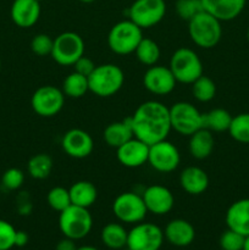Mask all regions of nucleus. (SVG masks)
Returning <instances> with one entry per match:
<instances>
[{"mask_svg": "<svg viewBox=\"0 0 249 250\" xmlns=\"http://www.w3.org/2000/svg\"><path fill=\"white\" fill-rule=\"evenodd\" d=\"M142 198L148 212L154 215H166L175 205V197L167 187L161 185L149 186L144 189Z\"/></svg>", "mask_w": 249, "mask_h": 250, "instance_id": "nucleus-16", "label": "nucleus"}, {"mask_svg": "<svg viewBox=\"0 0 249 250\" xmlns=\"http://www.w3.org/2000/svg\"><path fill=\"white\" fill-rule=\"evenodd\" d=\"M247 39H248L249 42V27H248V31H247Z\"/></svg>", "mask_w": 249, "mask_h": 250, "instance_id": "nucleus-45", "label": "nucleus"}, {"mask_svg": "<svg viewBox=\"0 0 249 250\" xmlns=\"http://www.w3.org/2000/svg\"><path fill=\"white\" fill-rule=\"evenodd\" d=\"M93 227V217L87 208L71 204L60 212L59 229L63 237L78 241L89 234Z\"/></svg>", "mask_w": 249, "mask_h": 250, "instance_id": "nucleus-5", "label": "nucleus"}, {"mask_svg": "<svg viewBox=\"0 0 249 250\" xmlns=\"http://www.w3.org/2000/svg\"><path fill=\"white\" fill-rule=\"evenodd\" d=\"M175 76L170 67L161 65H153L145 71L143 76V84L149 93L154 95H167L176 87Z\"/></svg>", "mask_w": 249, "mask_h": 250, "instance_id": "nucleus-14", "label": "nucleus"}, {"mask_svg": "<svg viewBox=\"0 0 249 250\" xmlns=\"http://www.w3.org/2000/svg\"><path fill=\"white\" fill-rule=\"evenodd\" d=\"M61 90L67 98H72V99L82 98L83 95H85V93L89 92L88 77L73 71L63 80Z\"/></svg>", "mask_w": 249, "mask_h": 250, "instance_id": "nucleus-28", "label": "nucleus"}, {"mask_svg": "<svg viewBox=\"0 0 249 250\" xmlns=\"http://www.w3.org/2000/svg\"><path fill=\"white\" fill-rule=\"evenodd\" d=\"M232 117L226 109L215 107L203 114V128L209 129L210 132H226L228 131Z\"/></svg>", "mask_w": 249, "mask_h": 250, "instance_id": "nucleus-27", "label": "nucleus"}, {"mask_svg": "<svg viewBox=\"0 0 249 250\" xmlns=\"http://www.w3.org/2000/svg\"><path fill=\"white\" fill-rule=\"evenodd\" d=\"M53 170V159L45 153L36 154L29 159L27 164L28 175L34 180H45L50 176Z\"/></svg>", "mask_w": 249, "mask_h": 250, "instance_id": "nucleus-29", "label": "nucleus"}, {"mask_svg": "<svg viewBox=\"0 0 249 250\" xmlns=\"http://www.w3.org/2000/svg\"><path fill=\"white\" fill-rule=\"evenodd\" d=\"M85 45L82 37L76 32H63L54 39L50 56L61 66H73V63L84 55Z\"/></svg>", "mask_w": 249, "mask_h": 250, "instance_id": "nucleus-7", "label": "nucleus"}, {"mask_svg": "<svg viewBox=\"0 0 249 250\" xmlns=\"http://www.w3.org/2000/svg\"><path fill=\"white\" fill-rule=\"evenodd\" d=\"M246 237L227 229L220 237V247L222 250H243Z\"/></svg>", "mask_w": 249, "mask_h": 250, "instance_id": "nucleus-35", "label": "nucleus"}, {"mask_svg": "<svg viewBox=\"0 0 249 250\" xmlns=\"http://www.w3.org/2000/svg\"><path fill=\"white\" fill-rule=\"evenodd\" d=\"M203 7L221 22L237 19L244 10L247 0H202Z\"/></svg>", "mask_w": 249, "mask_h": 250, "instance_id": "nucleus-19", "label": "nucleus"}, {"mask_svg": "<svg viewBox=\"0 0 249 250\" xmlns=\"http://www.w3.org/2000/svg\"><path fill=\"white\" fill-rule=\"evenodd\" d=\"M75 242L76 241H73V239L65 237L61 241H59V243L56 244L55 250H76L77 246H76Z\"/></svg>", "mask_w": 249, "mask_h": 250, "instance_id": "nucleus-40", "label": "nucleus"}, {"mask_svg": "<svg viewBox=\"0 0 249 250\" xmlns=\"http://www.w3.org/2000/svg\"><path fill=\"white\" fill-rule=\"evenodd\" d=\"M127 15L142 29L151 28L165 17L166 2L165 0H134Z\"/></svg>", "mask_w": 249, "mask_h": 250, "instance_id": "nucleus-9", "label": "nucleus"}, {"mask_svg": "<svg viewBox=\"0 0 249 250\" xmlns=\"http://www.w3.org/2000/svg\"><path fill=\"white\" fill-rule=\"evenodd\" d=\"M134 137L133 128H132L131 117L122 120V121L111 122L105 127L103 132V138L104 142L110 146V148L117 149L132 139Z\"/></svg>", "mask_w": 249, "mask_h": 250, "instance_id": "nucleus-23", "label": "nucleus"}, {"mask_svg": "<svg viewBox=\"0 0 249 250\" xmlns=\"http://www.w3.org/2000/svg\"><path fill=\"white\" fill-rule=\"evenodd\" d=\"M143 39V29L131 20H124L111 27L107 34V45L117 55H128L136 51Z\"/></svg>", "mask_w": 249, "mask_h": 250, "instance_id": "nucleus-4", "label": "nucleus"}, {"mask_svg": "<svg viewBox=\"0 0 249 250\" xmlns=\"http://www.w3.org/2000/svg\"><path fill=\"white\" fill-rule=\"evenodd\" d=\"M129 117L134 137L148 146L167 139L172 129L170 109L156 100L142 103Z\"/></svg>", "mask_w": 249, "mask_h": 250, "instance_id": "nucleus-1", "label": "nucleus"}, {"mask_svg": "<svg viewBox=\"0 0 249 250\" xmlns=\"http://www.w3.org/2000/svg\"><path fill=\"white\" fill-rule=\"evenodd\" d=\"M28 243V234L24 231H16V236H15V247L22 248Z\"/></svg>", "mask_w": 249, "mask_h": 250, "instance_id": "nucleus-41", "label": "nucleus"}, {"mask_svg": "<svg viewBox=\"0 0 249 250\" xmlns=\"http://www.w3.org/2000/svg\"><path fill=\"white\" fill-rule=\"evenodd\" d=\"M100 237H102V242L104 243V246H106L107 248L120 250L127 246L128 232L122 225L111 222V224H107L103 227Z\"/></svg>", "mask_w": 249, "mask_h": 250, "instance_id": "nucleus-26", "label": "nucleus"}, {"mask_svg": "<svg viewBox=\"0 0 249 250\" xmlns=\"http://www.w3.org/2000/svg\"><path fill=\"white\" fill-rule=\"evenodd\" d=\"M168 67L175 76L176 81L185 84H192L203 75L204 71L199 55L193 49L186 46L173 51Z\"/></svg>", "mask_w": 249, "mask_h": 250, "instance_id": "nucleus-6", "label": "nucleus"}, {"mask_svg": "<svg viewBox=\"0 0 249 250\" xmlns=\"http://www.w3.org/2000/svg\"><path fill=\"white\" fill-rule=\"evenodd\" d=\"M164 231L158 225L139 222L128 231L127 246L128 250H159L164 243Z\"/></svg>", "mask_w": 249, "mask_h": 250, "instance_id": "nucleus-12", "label": "nucleus"}, {"mask_svg": "<svg viewBox=\"0 0 249 250\" xmlns=\"http://www.w3.org/2000/svg\"><path fill=\"white\" fill-rule=\"evenodd\" d=\"M16 229L10 222L0 220V250H10L15 247Z\"/></svg>", "mask_w": 249, "mask_h": 250, "instance_id": "nucleus-38", "label": "nucleus"}, {"mask_svg": "<svg viewBox=\"0 0 249 250\" xmlns=\"http://www.w3.org/2000/svg\"><path fill=\"white\" fill-rule=\"evenodd\" d=\"M215 146V138L212 132L207 128H200L189 136L188 150L197 160H204L211 155Z\"/></svg>", "mask_w": 249, "mask_h": 250, "instance_id": "nucleus-24", "label": "nucleus"}, {"mask_svg": "<svg viewBox=\"0 0 249 250\" xmlns=\"http://www.w3.org/2000/svg\"><path fill=\"white\" fill-rule=\"evenodd\" d=\"M188 34L197 46L212 49L222 38L221 21L204 10L188 21Z\"/></svg>", "mask_w": 249, "mask_h": 250, "instance_id": "nucleus-2", "label": "nucleus"}, {"mask_svg": "<svg viewBox=\"0 0 249 250\" xmlns=\"http://www.w3.org/2000/svg\"><path fill=\"white\" fill-rule=\"evenodd\" d=\"M76 250H99V249H97L95 247H92V246H83V247H80V248H77Z\"/></svg>", "mask_w": 249, "mask_h": 250, "instance_id": "nucleus-42", "label": "nucleus"}, {"mask_svg": "<svg viewBox=\"0 0 249 250\" xmlns=\"http://www.w3.org/2000/svg\"><path fill=\"white\" fill-rule=\"evenodd\" d=\"M95 63L93 62L92 59L87 58V56H81L80 59H78L77 61H76L75 63H73V68H75V72L77 73H81V75L85 76V77H88V76L90 75V73L94 71L95 68Z\"/></svg>", "mask_w": 249, "mask_h": 250, "instance_id": "nucleus-39", "label": "nucleus"}, {"mask_svg": "<svg viewBox=\"0 0 249 250\" xmlns=\"http://www.w3.org/2000/svg\"><path fill=\"white\" fill-rule=\"evenodd\" d=\"M175 9L177 16L187 22L197 16L198 14L204 11L202 0H177Z\"/></svg>", "mask_w": 249, "mask_h": 250, "instance_id": "nucleus-34", "label": "nucleus"}, {"mask_svg": "<svg viewBox=\"0 0 249 250\" xmlns=\"http://www.w3.org/2000/svg\"><path fill=\"white\" fill-rule=\"evenodd\" d=\"M227 229L249 236V198L236 200L228 207L226 211Z\"/></svg>", "mask_w": 249, "mask_h": 250, "instance_id": "nucleus-20", "label": "nucleus"}, {"mask_svg": "<svg viewBox=\"0 0 249 250\" xmlns=\"http://www.w3.org/2000/svg\"><path fill=\"white\" fill-rule=\"evenodd\" d=\"M181 154L177 146L167 139L149 146L148 164L161 173L173 172L180 166Z\"/></svg>", "mask_w": 249, "mask_h": 250, "instance_id": "nucleus-13", "label": "nucleus"}, {"mask_svg": "<svg viewBox=\"0 0 249 250\" xmlns=\"http://www.w3.org/2000/svg\"><path fill=\"white\" fill-rule=\"evenodd\" d=\"M134 54H136L137 59H138V61L142 65H145L150 67V66L158 63L161 51L160 46L158 45V43L155 41L143 37L141 43L137 46Z\"/></svg>", "mask_w": 249, "mask_h": 250, "instance_id": "nucleus-30", "label": "nucleus"}, {"mask_svg": "<svg viewBox=\"0 0 249 250\" xmlns=\"http://www.w3.org/2000/svg\"><path fill=\"white\" fill-rule=\"evenodd\" d=\"M41 11V1L38 0H14L10 15L17 27L31 28L38 22Z\"/></svg>", "mask_w": 249, "mask_h": 250, "instance_id": "nucleus-18", "label": "nucleus"}, {"mask_svg": "<svg viewBox=\"0 0 249 250\" xmlns=\"http://www.w3.org/2000/svg\"><path fill=\"white\" fill-rule=\"evenodd\" d=\"M149 146L133 137L116 149L117 161L128 168H137L148 163Z\"/></svg>", "mask_w": 249, "mask_h": 250, "instance_id": "nucleus-17", "label": "nucleus"}, {"mask_svg": "<svg viewBox=\"0 0 249 250\" xmlns=\"http://www.w3.org/2000/svg\"><path fill=\"white\" fill-rule=\"evenodd\" d=\"M24 182V173L17 167L7 168L1 177V183L6 189L17 190L22 187Z\"/></svg>", "mask_w": 249, "mask_h": 250, "instance_id": "nucleus-37", "label": "nucleus"}, {"mask_svg": "<svg viewBox=\"0 0 249 250\" xmlns=\"http://www.w3.org/2000/svg\"><path fill=\"white\" fill-rule=\"evenodd\" d=\"M65 105V94L55 85L46 84L37 88L32 94L31 106L41 117H54Z\"/></svg>", "mask_w": 249, "mask_h": 250, "instance_id": "nucleus-11", "label": "nucleus"}, {"mask_svg": "<svg viewBox=\"0 0 249 250\" xmlns=\"http://www.w3.org/2000/svg\"><path fill=\"white\" fill-rule=\"evenodd\" d=\"M124 83V73L115 63H102L95 66L88 76L89 92L100 98H110L116 94Z\"/></svg>", "mask_w": 249, "mask_h": 250, "instance_id": "nucleus-3", "label": "nucleus"}, {"mask_svg": "<svg viewBox=\"0 0 249 250\" xmlns=\"http://www.w3.org/2000/svg\"><path fill=\"white\" fill-rule=\"evenodd\" d=\"M112 212L121 222L136 225L145 219L148 210L142 195L134 192H124L115 198Z\"/></svg>", "mask_w": 249, "mask_h": 250, "instance_id": "nucleus-10", "label": "nucleus"}, {"mask_svg": "<svg viewBox=\"0 0 249 250\" xmlns=\"http://www.w3.org/2000/svg\"><path fill=\"white\" fill-rule=\"evenodd\" d=\"M0 67H1V60H0Z\"/></svg>", "mask_w": 249, "mask_h": 250, "instance_id": "nucleus-46", "label": "nucleus"}, {"mask_svg": "<svg viewBox=\"0 0 249 250\" xmlns=\"http://www.w3.org/2000/svg\"><path fill=\"white\" fill-rule=\"evenodd\" d=\"M61 146L66 155L73 159H85L93 153L94 142L87 131L81 128L68 129L61 139Z\"/></svg>", "mask_w": 249, "mask_h": 250, "instance_id": "nucleus-15", "label": "nucleus"}, {"mask_svg": "<svg viewBox=\"0 0 249 250\" xmlns=\"http://www.w3.org/2000/svg\"><path fill=\"white\" fill-rule=\"evenodd\" d=\"M46 202H48L49 207L51 209L61 212L71 205L70 192L65 187H61V186L53 187L46 194Z\"/></svg>", "mask_w": 249, "mask_h": 250, "instance_id": "nucleus-33", "label": "nucleus"}, {"mask_svg": "<svg viewBox=\"0 0 249 250\" xmlns=\"http://www.w3.org/2000/svg\"><path fill=\"white\" fill-rule=\"evenodd\" d=\"M71 204L82 208H90L98 199V189L89 181H78L68 188Z\"/></svg>", "mask_w": 249, "mask_h": 250, "instance_id": "nucleus-25", "label": "nucleus"}, {"mask_svg": "<svg viewBox=\"0 0 249 250\" xmlns=\"http://www.w3.org/2000/svg\"><path fill=\"white\" fill-rule=\"evenodd\" d=\"M164 237L175 247H187L195 238V229L190 222L183 219L171 220L165 227Z\"/></svg>", "mask_w": 249, "mask_h": 250, "instance_id": "nucleus-21", "label": "nucleus"}, {"mask_svg": "<svg viewBox=\"0 0 249 250\" xmlns=\"http://www.w3.org/2000/svg\"><path fill=\"white\" fill-rule=\"evenodd\" d=\"M227 132L238 143L249 144V112H242L232 117Z\"/></svg>", "mask_w": 249, "mask_h": 250, "instance_id": "nucleus-32", "label": "nucleus"}, {"mask_svg": "<svg viewBox=\"0 0 249 250\" xmlns=\"http://www.w3.org/2000/svg\"><path fill=\"white\" fill-rule=\"evenodd\" d=\"M243 250H249V236H247L246 239H244Z\"/></svg>", "mask_w": 249, "mask_h": 250, "instance_id": "nucleus-43", "label": "nucleus"}, {"mask_svg": "<svg viewBox=\"0 0 249 250\" xmlns=\"http://www.w3.org/2000/svg\"><path fill=\"white\" fill-rule=\"evenodd\" d=\"M170 109L171 128L181 136L189 137L203 128V114L188 102H177Z\"/></svg>", "mask_w": 249, "mask_h": 250, "instance_id": "nucleus-8", "label": "nucleus"}, {"mask_svg": "<svg viewBox=\"0 0 249 250\" xmlns=\"http://www.w3.org/2000/svg\"><path fill=\"white\" fill-rule=\"evenodd\" d=\"M193 97L200 103H209L216 95V84L208 76L202 75L192 83Z\"/></svg>", "mask_w": 249, "mask_h": 250, "instance_id": "nucleus-31", "label": "nucleus"}, {"mask_svg": "<svg viewBox=\"0 0 249 250\" xmlns=\"http://www.w3.org/2000/svg\"><path fill=\"white\" fill-rule=\"evenodd\" d=\"M180 185L189 195H200L209 187V176L198 166H188L180 175Z\"/></svg>", "mask_w": 249, "mask_h": 250, "instance_id": "nucleus-22", "label": "nucleus"}, {"mask_svg": "<svg viewBox=\"0 0 249 250\" xmlns=\"http://www.w3.org/2000/svg\"><path fill=\"white\" fill-rule=\"evenodd\" d=\"M54 39L45 33H39L33 37L31 41V49L36 55L46 56L50 55L53 50Z\"/></svg>", "mask_w": 249, "mask_h": 250, "instance_id": "nucleus-36", "label": "nucleus"}, {"mask_svg": "<svg viewBox=\"0 0 249 250\" xmlns=\"http://www.w3.org/2000/svg\"><path fill=\"white\" fill-rule=\"evenodd\" d=\"M81 2H84V4H90V2H94L95 0H78Z\"/></svg>", "mask_w": 249, "mask_h": 250, "instance_id": "nucleus-44", "label": "nucleus"}, {"mask_svg": "<svg viewBox=\"0 0 249 250\" xmlns=\"http://www.w3.org/2000/svg\"><path fill=\"white\" fill-rule=\"evenodd\" d=\"M38 1H42V0H38Z\"/></svg>", "mask_w": 249, "mask_h": 250, "instance_id": "nucleus-47", "label": "nucleus"}]
</instances>
